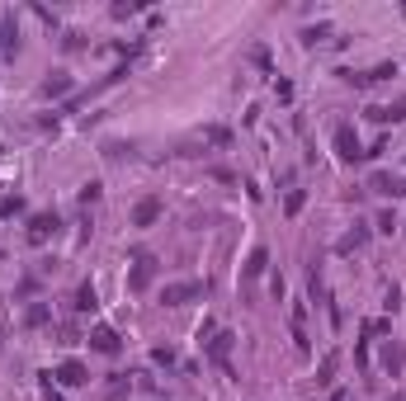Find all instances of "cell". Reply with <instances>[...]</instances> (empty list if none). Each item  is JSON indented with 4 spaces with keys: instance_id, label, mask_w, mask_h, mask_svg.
Returning a JSON list of instances; mask_svg holds the SVG:
<instances>
[{
    "instance_id": "obj_1",
    "label": "cell",
    "mask_w": 406,
    "mask_h": 401,
    "mask_svg": "<svg viewBox=\"0 0 406 401\" xmlns=\"http://www.w3.org/2000/svg\"><path fill=\"white\" fill-rule=\"evenodd\" d=\"M156 274H161V260H156L151 250H137V255H133V269H128V293H133V297L151 293Z\"/></svg>"
},
{
    "instance_id": "obj_2",
    "label": "cell",
    "mask_w": 406,
    "mask_h": 401,
    "mask_svg": "<svg viewBox=\"0 0 406 401\" xmlns=\"http://www.w3.org/2000/svg\"><path fill=\"white\" fill-rule=\"evenodd\" d=\"M331 147H335V156L354 165V160H364V142L354 133V123H335V133H331Z\"/></svg>"
},
{
    "instance_id": "obj_3",
    "label": "cell",
    "mask_w": 406,
    "mask_h": 401,
    "mask_svg": "<svg viewBox=\"0 0 406 401\" xmlns=\"http://www.w3.org/2000/svg\"><path fill=\"white\" fill-rule=\"evenodd\" d=\"M38 95H43V100H62V104H66V100L76 95V76H71L66 66H53V71L43 76V85H38Z\"/></svg>"
},
{
    "instance_id": "obj_4",
    "label": "cell",
    "mask_w": 406,
    "mask_h": 401,
    "mask_svg": "<svg viewBox=\"0 0 406 401\" xmlns=\"http://www.w3.org/2000/svg\"><path fill=\"white\" fill-rule=\"evenodd\" d=\"M85 345L95 349V354H104V359H118V354H123V335H118L113 326L100 321V326H90V330H85Z\"/></svg>"
},
{
    "instance_id": "obj_5",
    "label": "cell",
    "mask_w": 406,
    "mask_h": 401,
    "mask_svg": "<svg viewBox=\"0 0 406 401\" xmlns=\"http://www.w3.org/2000/svg\"><path fill=\"white\" fill-rule=\"evenodd\" d=\"M208 293V283H199V279H180V283H165L161 288V302L165 307H190L199 297Z\"/></svg>"
},
{
    "instance_id": "obj_6",
    "label": "cell",
    "mask_w": 406,
    "mask_h": 401,
    "mask_svg": "<svg viewBox=\"0 0 406 401\" xmlns=\"http://www.w3.org/2000/svg\"><path fill=\"white\" fill-rule=\"evenodd\" d=\"M57 232H62V217H57L53 208H48V213H33V217H28L24 241H28V245H48V241H53Z\"/></svg>"
},
{
    "instance_id": "obj_7",
    "label": "cell",
    "mask_w": 406,
    "mask_h": 401,
    "mask_svg": "<svg viewBox=\"0 0 406 401\" xmlns=\"http://www.w3.org/2000/svg\"><path fill=\"white\" fill-rule=\"evenodd\" d=\"M19 57V15L5 10L0 15V62H15Z\"/></svg>"
},
{
    "instance_id": "obj_8",
    "label": "cell",
    "mask_w": 406,
    "mask_h": 401,
    "mask_svg": "<svg viewBox=\"0 0 406 401\" xmlns=\"http://www.w3.org/2000/svg\"><path fill=\"white\" fill-rule=\"evenodd\" d=\"M392 76H397V62H378V66H369V71H340V80H350L354 90H369V85L392 80Z\"/></svg>"
},
{
    "instance_id": "obj_9",
    "label": "cell",
    "mask_w": 406,
    "mask_h": 401,
    "mask_svg": "<svg viewBox=\"0 0 406 401\" xmlns=\"http://www.w3.org/2000/svg\"><path fill=\"white\" fill-rule=\"evenodd\" d=\"M232 345H237V335H232V330H217L213 340H203V354L213 359L222 373H232Z\"/></svg>"
},
{
    "instance_id": "obj_10",
    "label": "cell",
    "mask_w": 406,
    "mask_h": 401,
    "mask_svg": "<svg viewBox=\"0 0 406 401\" xmlns=\"http://www.w3.org/2000/svg\"><path fill=\"white\" fill-rule=\"evenodd\" d=\"M165 213V198L161 194H147V198H137L133 203V227H156Z\"/></svg>"
},
{
    "instance_id": "obj_11",
    "label": "cell",
    "mask_w": 406,
    "mask_h": 401,
    "mask_svg": "<svg viewBox=\"0 0 406 401\" xmlns=\"http://www.w3.org/2000/svg\"><path fill=\"white\" fill-rule=\"evenodd\" d=\"M369 189L382 194V198H406V175L402 170H378V175L369 180Z\"/></svg>"
},
{
    "instance_id": "obj_12",
    "label": "cell",
    "mask_w": 406,
    "mask_h": 401,
    "mask_svg": "<svg viewBox=\"0 0 406 401\" xmlns=\"http://www.w3.org/2000/svg\"><path fill=\"white\" fill-rule=\"evenodd\" d=\"M364 118H369V123H378V128H387V123L397 128V123H406V100H392V104H369V109H364Z\"/></svg>"
},
{
    "instance_id": "obj_13",
    "label": "cell",
    "mask_w": 406,
    "mask_h": 401,
    "mask_svg": "<svg viewBox=\"0 0 406 401\" xmlns=\"http://www.w3.org/2000/svg\"><path fill=\"white\" fill-rule=\"evenodd\" d=\"M265 269H270V250H265V245H255V250L246 255V265H241V288H246V293H250V283H255Z\"/></svg>"
},
{
    "instance_id": "obj_14",
    "label": "cell",
    "mask_w": 406,
    "mask_h": 401,
    "mask_svg": "<svg viewBox=\"0 0 406 401\" xmlns=\"http://www.w3.org/2000/svg\"><path fill=\"white\" fill-rule=\"evenodd\" d=\"M53 377L62 382V387H85V382H90V369H85L81 359H62Z\"/></svg>"
},
{
    "instance_id": "obj_15",
    "label": "cell",
    "mask_w": 406,
    "mask_h": 401,
    "mask_svg": "<svg viewBox=\"0 0 406 401\" xmlns=\"http://www.w3.org/2000/svg\"><path fill=\"white\" fill-rule=\"evenodd\" d=\"M378 364H382V373H402L406 369V349H402V340H382V354H378Z\"/></svg>"
},
{
    "instance_id": "obj_16",
    "label": "cell",
    "mask_w": 406,
    "mask_h": 401,
    "mask_svg": "<svg viewBox=\"0 0 406 401\" xmlns=\"http://www.w3.org/2000/svg\"><path fill=\"white\" fill-rule=\"evenodd\" d=\"M369 236H373V232H369L364 222H354L350 232L335 241V255H354V250H364V245H369Z\"/></svg>"
},
{
    "instance_id": "obj_17",
    "label": "cell",
    "mask_w": 406,
    "mask_h": 401,
    "mask_svg": "<svg viewBox=\"0 0 406 401\" xmlns=\"http://www.w3.org/2000/svg\"><path fill=\"white\" fill-rule=\"evenodd\" d=\"M43 326H53V302H28L24 307V330H43Z\"/></svg>"
},
{
    "instance_id": "obj_18",
    "label": "cell",
    "mask_w": 406,
    "mask_h": 401,
    "mask_svg": "<svg viewBox=\"0 0 406 401\" xmlns=\"http://www.w3.org/2000/svg\"><path fill=\"white\" fill-rule=\"evenodd\" d=\"M335 373H340V349H326L317 364V387H335Z\"/></svg>"
},
{
    "instance_id": "obj_19",
    "label": "cell",
    "mask_w": 406,
    "mask_h": 401,
    "mask_svg": "<svg viewBox=\"0 0 406 401\" xmlns=\"http://www.w3.org/2000/svg\"><path fill=\"white\" fill-rule=\"evenodd\" d=\"M133 397V377L128 373H109L104 377V401H128Z\"/></svg>"
},
{
    "instance_id": "obj_20",
    "label": "cell",
    "mask_w": 406,
    "mask_h": 401,
    "mask_svg": "<svg viewBox=\"0 0 406 401\" xmlns=\"http://www.w3.org/2000/svg\"><path fill=\"white\" fill-rule=\"evenodd\" d=\"M194 147H232V128H222V123H213V128H203V133L194 137Z\"/></svg>"
},
{
    "instance_id": "obj_21",
    "label": "cell",
    "mask_w": 406,
    "mask_h": 401,
    "mask_svg": "<svg viewBox=\"0 0 406 401\" xmlns=\"http://www.w3.org/2000/svg\"><path fill=\"white\" fill-rule=\"evenodd\" d=\"M331 33H335V24H331V19H317V24L302 28V43H307V48H317V43H326V38H331Z\"/></svg>"
},
{
    "instance_id": "obj_22",
    "label": "cell",
    "mask_w": 406,
    "mask_h": 401,
    "mask_svg": "<svg viewBox=\"0 0 406 401\" xmlns=\"http://www.w3.org/2000/svg\"><path fill=\"white\" fill-rule=\"evenodd\" d=\"M76 198H81V208H95V203L104 198V185H100V180H85V185H81V194H76Z\"/></svg>"
},
{
    "instance_id": "obj_23",
    "label": "cell",
    "mask_w": 406,
    "mask_h": 401,
    "mask_svg": "<svg viewBox=\"0 0 406 401\" xmlns=\"http://www.w3.org/2000/svg\"><path fill=\"white\" fill-rule=\"evenodd\" d=\"M15 302H38V274H24L19 288H15Z\"/></svg>"
},
{
    "instance_id": "obj_24",
    "label": "cell",
    "mask_w": 406,
    "mask_h": 401,
    "mask_svg": "<svg viewBox=\"0 0 406 401\" xmlns=\"http://www.w3.org/2000/svg\"><path fill=\"white\" fill-rule=\"evenodd\" d=\"M100 307V293H95V283H81L76 288V312H95Z\"/></svg>"
},
{
    "instance_id": "obj_25",
    "label": "cell",
    "mask_w": 406,
    "mask_h": 401,
    "mask_svg": "<svg viewBox=\"0 0 406 401\" xmlns=\"http://www.w3.org/2000/svg\"><path fill=\"white\" fill-rule=\"evenodd\" d=\"M62 53H85V33L81 28H66V33H62Z\"/></svg>"
},
{
    "instance_id": "obj_26",
    "label": "cell",
    "mask_w": 406,
    "mask_h": 401,
    "mask_svg": "<svg viewBox=\"0 0 406 401\" xmlns=\"http://www.w3.org/2000/svg\"><path fill=\"white\" fill-rule=\"evenodd\" d=\"M302 203H307V194H302V189H288V198H284V213L298 217V213H302Z\"/></svg>"
},
{
    "instance_id": "obj_27",
    "label": "cell",
    "mask_w": 406,
    "mask_h": 401,
    "mask_svg": "<svg viewBox=\"0 0 406 401\" xmlns=\"http://www.w3.org/2000/svg\"><path fill=\"white\" fill-rule=\"evenodd\" d=\"M373 232L392 236V232H397V213H392V208H382V213H378V222H373Z\"/></svg>"
},
{
    "instance_id": "obj_28",
    "label": "cell",
    "mask_w": 406,
    "mask_h": 401,
    "mask_svg": "<svg viewBox=\"0 0 406 401\" xmlns=\"http://www.w3.org/2000/svg\"><path fill=\"white\" fill-rule=\"evenodd\" d=\"M175 359H180V354H175V345H156V349H151V364H161V369H170Z\"/></svg>"
},
{
    "instance_id": "obj_29",
    "label": "cell",
    "mask_w": 406,
    "mask_h": 401,
    "mask_svg": "<svg viewBox=\"0 0 406 401\" xmlns=\"http://www.w3.org/2000/svg\"><path fill=\"white\" fill-rule=\"evenodd\" d=\"M104 156L109 160H123V156H133V147H123V142H104Z\"/></svg>"
},
{
    "instance_id": "obj_30",
    "label": "cell",
    "mask_w": 406,
    "mask_h": 401,
    "mask_svg": "<svg viewBox=\"0 0 406 401\" xmlns=\"http://www.w3.org/2000/svg\"><path fill=\"white\" fill-rule=\"evenodd\" d=\"M15 213H24V198H19V194H15V198H5V203H0V217H15Z\"/></svg>"
},
{
    "instance_id": "obj_31",
    "label": "cell",
    "mask_w": 406,
    "mask_h": 401,
    "mask_svg": "<svg viewBox=\"0 0 406 401\" xmlns=\"http://www.w3.org/2000/svg\"><path fill=\"white\" fill-rule=\"evenodd\" d=\"M387 151V137H373V147H364V160H373V156H382Z\"/></svg>"
},
{
    "instance_id": "obj_32",
    "label": "cell",
    "mask_w": 406,
    "mask_h": 401,
    "mask_svg": "<svg viewBox=\"0 0 406 401\" xmlns=\"http://www.w3.org/2000/svg\"><path fill=\"white\" fill-rule=\"evenodd\" d=\"M274 95L288 104V100H293V80H274Z\"/></svg>"
},
{
    "instance_id": "obj_33",
    "label": "cell",
    "mask_w": 406,
    "mask_h": 401,
    "mask_svg": "<svg viewBox=\"0 0 406 401\" xmlns=\"http://www.w3.org/2000/svg\"><path fill=\"white\" fill-rule=\"evenodd\" d=\"M382 307H387V312H397V307H402V288H397V283L387 288V302H382Z\"/></svg>"
},
{
    "instance_id": "obj_34",
    "label": "cell",
    "mask_w": 406,
    "mask_h": 401,
    "mask_svg": "<svg viewBox=\"0 0 406 401\" xmlns=\"http://www.w3.org/2000/svg\"><path fill=\"white\" fill-rule=\"evenodd\" d=\"M0 345H5V317H0Z\"/></svg>"
},
{
    "instance_id": "obj_35",
    "label": "cell",
    "mask_w": 406,
    "mask_h": 401,
    "mask_svg": "<svg viewBox=\"0 0 406 401\" xmlns=\"http://www.w3.org/2000/svg\"><path fill=\"white\" fill-rule=\"evenodd\" d=\"M392 401H406V392H392Z\"/></svg>"
}]
</instances>
